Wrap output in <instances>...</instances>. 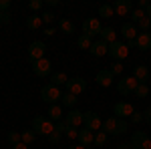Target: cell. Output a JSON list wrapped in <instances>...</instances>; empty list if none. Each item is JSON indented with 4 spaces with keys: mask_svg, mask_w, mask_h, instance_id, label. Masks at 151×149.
<instances>
[{
    "mask_svg": "<svg viewBox=\"0 0 151 149\" xmlns=\"http://www.w3.org/2000/svg\"><path fill=\"white\" fill-rule=\"evenodd\" d=\"M32 131H35L36 135L48 137L55 131V121H50L48 117H42V115H36L35 119H32Z\"/></svg>",
    "mask_w": 151,
    "mask_h": 149,
    "instance_id": "obj_1",
    "label": "cell"
},
{
    "mask_svg": "<svg viewBox=\"0 0 151 149\" xmlns=\"http://www.w3.org/2000/svg\"><path fill=\"white\" fill-rule=\"evenodd\" d=\"M60 91H58V87H55V85H45L42 89H40V99L45 101V103L48 105H57V101H60Z\"/></svg>",
    "mask_w": 151,
    "mask_h": 149,
    "instance_id": "obj_2",
    "label": "cell"
},
{
    "mask_svg": "<svg viewBox=\"0 0 151 149\" xmlns=\"http://www.w3.org/2000/svg\"><path fill=\"white\" fill-rule=\"evenodd\" d=\"M83 125L85 129H89V131H101V127H103V121H101V117L95 113V111H87V113H83Z\"/></svg>",
    "mask_w": 151,
    "mask_h": 149,
    "instance_id": "obj_3",
    "label": "cell"
},
{
    "mask_svg": "<svg viewBox=\"0 0 151 149\" xmlns=\"http://www.w3.org/2000/svg\"><path fill=\"white\" fill-rule=\"evenodd\" d=\"M129 55V46L127 42H121V40H117V42H113V45H109V57L115 58V60H123V58H127Z\"/></svg>",
    "mask_w": 151,
    "mask_h": 149,
    "instance_id": "obj_4",
    "label": "cell"
},
{
    "mask_svg": "<svg viewBox=\"0 0 151 149\" xmlns=\"http://www.w3.org/2000/svg\"><path fill=\"white\" fill-rule=\"evenodd\" d=\"M137 79L135 77H123V79L117 83V91L121 93L123 97H127V95H131V93H135V89H137Z\"/></svg>",
    "mask_w": 151,
    "mask_h": 149,
    "instance_id": "obj_5",
    "label": "cell"
},
{
    "mask_svg": "<svg viewBox=\"0 0 151 149\" xmlns=\"http://www.w3.org/2000/svg\"><path fill=\"white\" fill-rule=\"evenodd\" d=\"M67 93H73V95H83V93L87 91V81L83 79V77H73V79L67 81Z\"/></svg>",
    "mask_w": 151,
    "mask_h": 149,
    "instance_id": "obj_6",
    "label": "cell"
},
{
    "mask_svg": "<svg viewBox=\"0 0 151 149\" xmlns=\"http://www.w3.org/2000/svg\"><path fill=\"white\" fill-rule=\"evenodd\" d=\"M101 30H103V24H101L99 18H87L83 22V35L97 36V35H101Z\"/></svg>",
    "mask_w": 151,
    "mask_h": 149,
    "instance_id": "obj_7",
    "label": "cell"
},
{
    "mask_svg": "<svg viewBox=\"0 0 151 149\" xmlns=\"http://www.w3.org/2000/svg\"><path fill=\"white\" fill-rule=\"evenodd\" d=\"M131 145L133 149H151V139L145 131H135L131 137Z\"/></svg>",
    "mask_w": 151,
    "mask_h": 149,
    "instance_id": "obj_8",
    "label": "cell"
},
{
    "mask_svg": "<svg viewBox=\"0 0 151 149\" xmlns=\"http://www.w3.org/2000/svg\"><path fill=\"white\" fill-rule=\"evenodd\" d=\"M45 50H47V45L42 40H35V42H30V46H28V58L32 63H36L40 58H45Z\"/></svg>",
    "mask_w": 151,
    "mask_h": 149,
    "instance_id": "obj_9",
    "label": "cell"
},
{
    "mask_svg": "<svg viewBox=\"0 0 151 149\" xmlns=\"http://www.w3.org/2000/svg\"><path fill=\"white\" fill-rule=\"evenodd\" d=\"M113 113H115L117 119H125V117H131V115L135 113V109H133V105H131V103L121 101V103H117L115 107H113Z\"/></svg>",
    "mask_w": 151,
    "mask_h": 149,
    "instance_id": "obj_10",
    "label": "cell"
},
{
    "mask_svg": "<svg viewBox=\"0 0 151 149\" xmlns=\"http://www.w3.org/2000/svg\"><path fill=\"white\" fill-rule=\"evenodd\" d=\"M50 60L48 58H40V60H36V63H32V71H35L36 77H48L50 75Z\"/></svg>",
    "mask_w": 151,
    "mask_h": 149,
    "instance_id": "obj_11",
    "label": "cell"
},
{
    "mask_svg": "<svg viewBox=\"0 0 151 149\" xmlns=\"http://www.w3.org/2000/svg\"><path fill=\"white\" fill-rule=\"evenodd\" d=\"M65 123L69 127H81L83 125V111L70 109L69 113H67V117H65Z\"/></svg>",
    "mask_w": 151,
    "mask_h": 149,
    "instance_id": "obj_12",
    "label": "cell"
},
{
    "mask_svg": "<svg viewBox=\"0 0 151 149\" xmlns=\"http://www.w3.org/2000/svg\"><path fill=\"white\" fill-rule=\"evenodd\" d=\"M111 6H113L115 14H119V16H125V14H129V12L133 10L131 0H115V4H111Z\"/></svg>",
    "mask_w": 151,
    "mask_h": 149,
    "instance_id": "obj_13",
    "label": "cell"
},
{
    "mask_svg": "<svg viewBox=\"0 0 151 149\" xmlns=\"http://www.w3.org/2000/svg\"><path fill=\"white\" fill-rule=\"evenodd\" d=\"M113 79H115V75L109 69H103V71L97 73V83H99L101 87H111V85H113Z\"/></svg>",
    "mask_w": 151,
    "mask_h": 149,
    "instance_id": "obj_14",
    "label": "cell"
},
{
    "mask_svg": "<svg viewBox=\"0 0 151 149\" xmlns=\"http://www.w3.org/2000/svg\"><path fill=\"white\" fill-rule=\"evenodd\" d=\"M93 57H103V55H109V45L105 40H95L91 50H89Z\"/></svg>",
    "mask_w": 151,
    "mask_h": 149,
    "instance_id": "obj_15",
    "label": "cell"
},
{
    "mask_svg": "<svg viewBox=\"0 0 151 149\" xmlns=\"http://www.w3.org/2000/svg\"><path fill=\"white\" fill-rule=\"evenodd\" d=\"M133 77L137 79V83L147 85V81H149V69L145 65H139V67H135V71H133Z\"/></svg>",
    "mask_w": 151,
    "mask_h": 149,
    "instance_id": "obj_16",
    "label": "cell"
},
{
    "mask_svg": "<svg viewBox=\"0 0 151 149\" xmlns=\"http://www.w3.org/2000/svg\"><path fill=\"white\" fill-rule=\"evenodd\" d=\"M79 145H83V147H87V145H91V143H95V133L93 131H89V129H79Z\"/></svg>",
    "mask_w": 151,
    "mask_h": 149,
    "instance_id": "obj_17",
    "label": "cell"
},
{
    "mask_svg": "<svg viewBox=\"0 0 151 149\" xmlns=\"http://www.w3.org/2000/svg\"><path fill=\"white\" fill-rule=\"evenodd\" d=\"M121 35L127 38V42L129 40H135V38H137V26L133 22H125L121 26Z\"/></svg>",
    "mask_w": 151,
    "mask_h": 149,
    "instance_id": "obj_18",
    "label": "cell"
},
{
    "mask_svg": "<svg viewBox=\"0 0 151 149\" xmlns=\"http://www.w3.org/2000/svg\"><path fill=\"white\" fill-rule=\"evenodd\" d=\"M101 40H105L107 45H113V42H117V32L113 26H103V30H101Z\"/></svg>",
    "mask_w": 151,
    "mask_h": 149,
    "instance_id": "obj_19",
    "label": "cell"
},
{
    "mask_svg": "<svg viewBox=\"0 0 151 149\" xmlns=\"http://www.w3.org/2000/svg\"><path fill=\"white\" fill-rule=\"evenodd\" d=\"M135 45H137L139 50H149V48H151V35H149V32H141V35H137Z\"/></svg>",
    "mask_w": 151,
    "mask_h": 149,
    "instance_id": "obj_20",
    "label": "cell"
},
{
    "mask_svg": "<svg viewBox=\"0 0 151 149\" xmlns=\"http://www.w3.org/2000/svg\"><path fill=\"white\" fill-rule=\"evenodd\" d=\"M103 131L107 135H117V117L115 115L103 121Z\"/></svg>",
    "mask_w": 151,
    "mask_h": 149,
    "instance_id": "obj_21",
    "label": "cell"
},
{
    "mask_svg": "<svg viewBox=\"0 0 151 149\" xmlns=\"http://www.w3.org/2000/svg\"><path fill=\"white\" fill-rule=\"evenodd\" d=\"M42 24H45L42 22V16H38V14H30L26 18V28H30V30H38Z\"/></svg>",
    "mask_w": 151,
    "mask_h": 149,
    "instance_id": "obj_22",
    "label": "cell"
},
{
    "mask_svg": "<svg viewBox=\"0 0 151 149\" xmlns=\"http://www.w3.org/2000/svg\"><path fill=\"white\" fill-rule=\"evenodd\" d=\"M58 30H60L63 35H73V32H75V24L70 22L69 18H60V20H58Z\"/></svg>",
    "mask_w": 151,
    "mask_h": 149,
    "instance_id": "obj_23",
    "label": "cell"
},
{
    "mask_svg": "<svg viewBox=\"0 0 151 149\" xmlns=\"http://www.w3.org/2000/svg\"><path fill=\"white\" fill-rule=\"evenodd\" d=\"M77 95H73V93H65L63 97H60V103L63 107H67V109H75V105H77Z\"/></svg>",
    "mask_w": 151,
    "mask_h": 149,
    "instance_id": "obj_24",
    "label": "cell"
},
{
    "mask_svg": "<svg viewBox=\"0 0 151 149\" xmlns=\"http://www.w3.org/2000/svg\"><path fill=\"white\" fill-rule=\"evenodd\" d=\"M47 113H48V119L57 123V121H60V117H63V107L60 105H50Z\"/></svg>",
    "mask_w": 151,
    "mask_h": 149,
    "instance_id": "obj_25",
    "label": "cell"
},
{
    "mask_svg": "<svg viewBox=\"0 0 151 149\" xmlns=\"http://www.w3.org/2000/svg\"><path fill=\"white\" fill-rule=\"evenodd\" d=\"M67 81H69V77H67L63 71H57V73L50 75V85H55V87H58V85H67Z\"/></svg>",
    "mask_w": 151,
    "mask_h": 149,
    "instance_id": "obj_26",
    "label": "cell"
},
{
    "mask_svg": "<svg viewBox=\"0 0 151 149\" xmlns=\"http://www.w3.org/2000/svg\"><path fill=\"white\" fill-rule=\"evenodd\" d=\"M77 46H79V48H83V50H91V46H93V40H91V36L81 35L79 38H77Z\"/></svg>",
    "mask_w": 151,
    "mask_h": 149,
    "instance_id": "obj_27",
    "label": "cell"
},
{
    "mask_svg": "<svg viewBox=\"0 0 151 149\" xmlns=\"http://www.w3.org/2000/svg\"><path fill=\"white\" fill-rule=\"evenodd\" d=\"M113 14H115V10H113L111 4H101V6H99V16H103V18H113Z\"/></svg>",
    "mask_w": 151,
    "mask_h": 149,
    "instance_id": "obj_28",
    "label": "cell"
},
{
    "mask_svg": "<svg viewBox=\"0 0 151 149\" xmlns=\"http://www.w3.org/2000/svg\"><path fill=\"white\" fill-rule=\"evenodd\" d=\"M105 143H107V133L101 129V131L95 133V145H97V147H103Z\"/></svg>",
    "mask_w": 151,
    "mask_h": 149,
    "instance_id": "obj_29",
    "label": "cell"
},
{
    "mask_svg": "<svg viewBox=\"0 0 151 149\" xmlns=\"http://www.w3.org/2000/svg\"><path fill=\"white\" fill-rule=\"evenodd\" d=\"M135 97H139V99H145V97H149V87L147 85H137V89H135Z\"/></svg>",
    "mask_w": 151,
    "mask_h": 149,
    "instance_id": "obj_30",
    "label": "cell"
},
{
    "mask_svg": "<svg viewBox=\"0 0 151 149\" xmlns=\"http://www.w3.org/2000/svg\"><path fill=\"white\" fill-rule=\"evenodd\" d=\"M6 139H8V143H10V145H16V143H20V141H22V135H20L18 131H8Z\"/></svg>",
    "mask_w": 151,
    "mask_h": 149,
    "instance_id": "obj_31",
    "label": "cell"
},
{
    "mask_svg": "<svg viewBox=\"0 0 151 149\" xmlns=\"http://www.w3.org/2000/svg\"><path fill=\"white\" fill-rule=\"evenodd\" d=\"M20 135H22V143H26V145H30V143H32V141L36 139V133L32 131V129H28V131H22Z\"/></svg>",
    "mask_w": 151,
    "mask_h": 149,
    "instance_id": "obj_32",
    "label": "cell"
},
{
    "mask_svg": "<svg viewBox=\"0 0 151 149\" xmlns=\"http://www.w3.org/2000/svg\"><path fill=\"white\" fill-rule=\"evenodd\" d=\"M141 18H145V12L141 10V8H133V10H131V20H133V24L139 22Z\"/></svg>",
    "mask_w": 151,
    "mask_h": 149,
    "instance_id": "obj_33",
    "label": "cell"
},
{
    "mask_svg": "<svg viewBox=\"0 0 151 149\" xmlns=\"http://www.w3.org/2000/svg\"><path fill=\"white\" fill-rule=\"evenodd\" d=\"M127 133V121L125 119H117V135Z\"/></svg>",
    "mask_w": 151,
    "mask_h": 149,
    "instance_id": "obj_34",
    "label": "cell"
},
{
    "mask_svg": "<svg viewBox=\"0 0 151 149\" xmlns=\"http://www.w3.org/2000/svg\"><path fill=\"white\" fill-rule=\"evenodd\" d=\"M65 135H67L69 139H77V137H79V129H77V127H69V125H67Z\"/></svg>",
    "mask_w": 151,
    "mask_h": 149,
    "instance_id": "obj_35",
    "label": "cell"
},
{
    "mask_svg": "<svg viewBox=\"0 0 151 149\" xmlns=\"http://www.w3.org/2000/svg\"><path fill=\"white\" fill-rule=\"evenodd\" d=\"M137 26H139L141 30H149V28H151V20L145 16V18H141L139 22H137Z\"/></svg>",
    "mask_w": 151,
    "mask_h": 149,
    "instance_id": "obj_36",
    "label": "cell"
},
{
    "mask_svg": "<svg viewBox=\"0 0 151 149\" xmlns=\"http://www.w3.org/2000/svg\"><path fill=\"white\" fill-rule=\"evenodd\" d=\"M60 137H63V133H58L57 129H55V131H52V133H50V135H48V141H50V143H55V145H57L58 141H60Z\"/></svg>",
    "mask_w": 151,
    "mask_h": 149,
    "instance_id": "obj_37",
    "label": "cell"
},
{
    "mask_svg": "<svg viewBox=\"0 0 151 149\" xmlns=\"http://www.w3.org/2000/svg\"><path fill=\"white\" fill-rule=\"evenodd\" d=\"M109 71H111L113 75H121V73H123V65L117 60V63H113V65H111V69H109Z\"/></svg>",
    "mask_w": 151,
    "mask_h": 149,
    "instance_id": "obj_38",
    "label": "cell"
},
{
    "mask_svg": "<svg viewBox=\"0 0 151 149\" xmlns=\"http://www.w3.org/2000/svg\"><path fill=\"white\" fill-rule=\"evenodd\" d=\"M40 16H42V22L45 24H52L55 22V14H52V12H45V14H40Z\"/></svg>",
    "mask_w": 151,
    "mask_h": 149,
    "instance_id": "obj_39",
    "label": "cell"
},
{
    "mask_svg": "<svg viewBox=\"0 0 151 149\" xmlns=\"http://www.w3.org/2000/svg\"><path fill=\"white\" fill-rule=\"evenodd\" d=\"M12 20L10 12H0V24H8Z\"/></svg>",
    "mask_w": 151,
    "mask_h": 149,
    "instance_id": "obj_40",
    "label": "cell"
},
{
    "mask_svg": "<svg viewBox=\"0 0 151 149\" xmlns=\"http://www.w3.org/2000/svg\"><path fill=\"white\" fill-rule=\"evenodd\" d=\"M28 6H30V10H40V8H42V0H30V4H28Z\"/></svg>",
    "mask_w": 151,
    "mask_h": 149,
    "instance_id": "obj_41",
    "label": "cell"
},
{
    "mask_svg": "<svg viewBox=\"0 0 151 149\" xmlns=\"http://www.w3.org/2000/svg\"><path fill=\"white\" fill-rule=\"evenodd\" d=\"M129 119H131L133 123H141V121H143V113H137V111H135V113L131 115Z\"/></svg>",
    "mask_w": 151,
    "mask_h": 149,
    "instance_id": "obj_42",
    "label": "cell"
},
{
    "mask_svg": "<svg viewBox=\"0 0 151 149\" xmlns=\"http://www.w3.org/2000/svg\"><path fill=\"white\" fill-rule=\"evenodd\" d=\"M10 8V0H0V12H8Z\"/></svg>",
    "mask_w": 151,
    "mask_h": 149,
    "instance_id": "obj_43",
    "label": "cell"
},
{
    "mask_svg": "<svg viewBox=\"0 0 151 149\" xmlns=\"http://www.w3.org/2000/svg\"><path fill=\"white\" fill-rule=\"evenodd\" d=\"M143 121H145V123H149V125H151V107H149V109H145V111H143Z\"/></svg>",
    "mask_w": 151,
    "mask_h": 149,
    "instance_id": "obj_44",
    "label": "cell"
},
{
    "mask_svg": "<svg viewBox=\"0 0 151 149\" xmlns=\"http://www.w3.org/2000/svg\"><path fill=\"white\" fill-rule=\"evenodd\" d=\"M12 149H28V145L20 141V143H16V145H12Z\"/></svg>",
    "mask_w": 151,
    "mask_h": 149,
    "instance_id": "obj_45",
    "label": "cell"
},
{
    "mask_svg": "<svg viewBox=\"0 0 151 149\" xmlns=\"http://www.w3.org/2000/svg\"><path fill=\"white\" fill-rule=\"evenodd\" d=\"M117 149H133V145H131V143H119Z\"/></svg>",
    "mask_w": 151,
    "mask_h": 149,
    "instance_id": "obj_46",
    "label": "cell"
},
{
    "mask_svg": "<svg viewBox=\"0 0 151 149\" xmlns=\"http://www.w3.org/2000/svg\"><path fill=\"white\" fill-rule=\"evenodd\" d=\"M147 6H149V2H147V0H139V8H141V10H143V8H147Z\"/></svg>",
    "mask_w": 151,
    "mask_h": 149,
    "instance_id": "obj_47",
    "label": "cell"
},
{
    "mask_svg": "<svg viewBox=\"0 0 151 149\" xmlns=\"http://www.w3.org/2000/svg\"><path fill=\"white\" fill-rule=\"evenodd\" d=\"M145 16H147V18H149V20H151V4H149V6H147V8H145Z\"/></svg>",
    "mask_w": 151,
    "mask_h": 149,
    "instance_id": "obj_48",
    "label": "cell"
},
{
    "mask_svg": "<svg viewBox=\"0 0 151 149\" xmlns=\"http://www.w3.org/2000/svg\"><path fill=\"white\" fill-rule=\"evenodd\" d=\"M48 6H58V0H47Z\"/></svg>",
    "mask_w": 151,
    "mask_h": 149,
    "instance_id": "obj_49",
    "label": "cell"
},
{
    "mask_svg": "<svg viewBox=\"0 0 151 149\" xmlns=\"http://www.w3.org/2000/svg\"><path fill=\"white\" fill-rule=\"evenodd\" d=\"M45 35H47V36H52V35H55V30H52V28H47V30H45Z\"/></svg>",
    "mask_w": 151,
    "mask_h": 149,
    "instance_id": "obj_50",
    "label": "cell"
},
{
    "mask_svg": "<svg viewBox=\"0 0 151 149\" xmlns=\"http://www.w3.org/2000/svg\"><path fill=\"white\" fill-rule=\"evenodd\" d=\"M69 149H87V147H83V145H70Z\"/></svg>",
    "mask_w": 151,
    "mask_h": 149,
    "instance_id": "obj_51",
    "label": "cell"
},
{
    "mask_svg": "<svg viewBox=\"0 0 151 149\" xmlns=\"http://www.w3.org/2000/svg\"><path fill=\"white\" fill-rule=\"evenodd\" d=\"M149 35H151V28H149Z\"/></svg>",
    "mask_w": 151,
    "mask_h": 149,
    "instance_id": "obj_52",
    "label": "cell"
}]
</instances>
